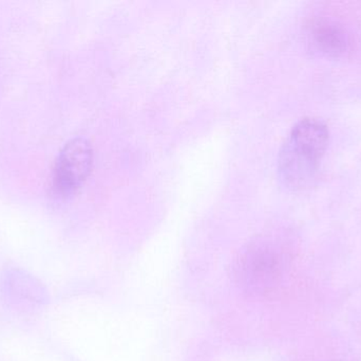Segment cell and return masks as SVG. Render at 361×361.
Instances as JSON below:
<instances>
[{
    "mask_svg": "<svg viewBox=\"0 0 361 361\" xmlns=\"http://www.w3.org/2000/svg\"><path fill=\"white\" fill-rule=\"evenodd\" d=\"M93 150L84 138L70 140L59 153L53 169V191L59 196L67 197L82 187L90 175Z\"/></svg>",
    "mask_w": 361,
    "mask_h": 361,
    "instance_id": "obj_2",
    "label": "cell"
},
{
    "mask_svg": "<svg viewBox=\"0 0 361 361\" xmlns=\"http://www.w3.org/2000/svg\"><path fill=\"white\" fill-rule=\"evenodd\" d=\"M322 159L286 139L278 158L280 177L288 188L305 190L315 184Z\"/></svg>",
    "mask_w": 361,
    "mask_h": 361,
    "instance_id": "obj_3",
    "label": "cell"
},
{
    "mask_svg": "<svg viewBox=\"0 0 361 361\" xmlns=\"http://www.w3.org/2000/svg\"><path fill=\"white\" fill-rule=\"evenodd\" d=\"M4 292L11 302L20 305L36 304L46 301V292L42 290V285L33 278L19 271H10L4 276Z\"/></svg>",
    "mask_w": 361,
    "mask_h": 361,
    "instance_id": "obj_5",
    "label": "cell"
},
{
    "mask_svg": "<svg viewBox=\"0 0 361 361\" xmlns=\"http://www.w3.org/2000/svg\"><path fill=\"white\" fill-rule=\"evenodd\" d=\"M312 37L316 48L330 57H341L349 50V36L343 28L334 23H322L316 25Z\"/></svg>",
    "mask_w": 361,
    "mask_h": 361,
    "instance_id": "obj_6",
    "label": "cell"
},
{
    "mask_svg": "<svg viewBox=\"0 0 361 361\" xmlns=\"http://www.w3.org/2000/svg\"><path fill=\"white\" fill-rule=\"evenodd\" d=\"M281 254L264 242L252 244L235 265V277L246 292L264 295L277 286L283 271Z\"/></svg>",
    "mask_w": 361,
    "mask_h": 361,
    "instance_id": "obj_1",
    "label": "cell"
},
{
    "mask_svg": "<svg viewBox=\"0 0 361 361\" xmlns=\"http://www.w3.org/2000/svg\"><path fill=\"white\" fill-rule=\"evenodd\" d=\"M288 139L317 158L322 159L328 148L330 133L322 121L305 118L293 127Z\"/></svg>",
    "mask_w": 361,
    "mask_h": 361,
    "instance_id": "obj_4",
    "label": "cell"
}]
</instances>
